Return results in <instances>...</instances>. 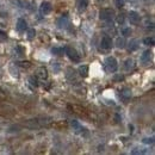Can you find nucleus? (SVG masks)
<instances>
[{"label":"nucleus","mask_w":155,"mask_h":155,"mask_svg":"<svg viewBox=\"0 0 155 155\" xmlns=\"http://www.w3.org/2000/svg\"><path fill=\"white\" fill-rule=\"evenodd\" d=\"M99 18L104 21H110L115 18V11L111 8H101L99 11Z\"/></svg>","instance_id":"obj_1"},{"label":"nucleus","mask_w":155,"mask_h":155,"mask_svg":"<svg viewBox=\"0 0 155 155\" xmlns=\"http://www.w3.org/2000/svg\"><path fill=\"white\" fill-rule=\"evenodd\" d=\"M117 67H118V64H117V60L114 56H109V58H105V68H106V71L107 72H110V73H115L117 71Z\"/></svg>","instance_id":"obj_2"},{"label":"nucleus","mask_w":155,"mask_h":155,"mask_svg":"<svg viewBox=\"0 0 155 155\" xmlns=\"http://www.w3.org/2000/svg\"><path fill=\"white\" fill-rule=\"evenodd\" d=\"M64 53H66V55L69 58L71 61H73V62H80V55L78 54V51L73 47L67 45V47L64 48Z\"/></svg>","instance_id":"obj_3"},{"label":"nucleus","mask_w":155,"mask_h":155,"mask_svg":"<svg viewBox=\"0 0 155 155\" xmlns=\"http://www.w3.org/2000/svg\"><path fill=\"white\" fill-rule=\"evenodd\" d=\"M39 11H41V13L42 15H49L51 11H53V5L49 2V1H43L42 4H41V6H39Z\"/></svg>","instance_id":"obj_4"},{"label":"nucleus","mask_w":155,"mask_h":155,"mask_svg":"<svg viewBox=\"0 0 155 155\" xmlns=\"http://www.w3.org/2000/svg\"><path fill=\"white\" fill-rule=\"evenodd\" d=\"M128 19H129V21H130V24L136 25V24L140 23L141 17H140V15H138L136 11H130V12H129V16H128Z\"/></svg>","instance_id":"obj_5"},{"label":"nucleus","mask_w":155,"mask_h":155,"mask_svg":"<svg viewBox=\"0 0 155 155\" xmlns=\"http://www.w3.org/2000/svg\"><path fill=\"white\" fill-rule=\"evenodd\" d=\"M112 45H114V42L109 36H104L103 37V39H101V48L103 49H111Z\"/></svg>","instance_id":"obj_6"},{"label":"nucleus","mask_w":155,"mask_h":155,"mask_svg":"<svg viewBox=\"0 0 155 155\" xmlns=\"http://www.w3.org/2000/svg\"><path fill=\"white\" fill-rule=\"evenodd\" d=\"M119 96H120L122 100H123L124 103H127V101L131 98V90H130V88H123V90L120 91Z\"/></svg>","instance_id":"obj_7"},{"label":"nucleus","mask_w":155,"mask_h":155,"mask_svg":"<svg viewBox=\"0 0 155 155\" xmlns=\"http://www.w3.org/2000/svg\"><path fill=\"white\" fill-rule=\"evenodd\" d=\"M88 2H90V0H77V8L80 12L85 11L88 6Z\"/></svg>","instance_id":"obj_8"},{"label":"nucleus","mask_w":155,"mask_h":155,"mask_svg":"<svg viewBox=\"0 0 155 155\" xmlns=\"http://www.w3.org/2000/svg\"><path fill=\"white\" fill-rule=\"evenodd\" d=\"M17 30L19 32H24L25 30H28V23L23 18H19L18 21H17Z\"/></svg>","instance_id":"obj_9"},{"label":"nucleus","mask_w":155,"mask_h":155,"mask_svg":"<svg viewBox=\"0 0 155 155\" xmlns=\"http://www.w3.org/2000/svg\"><path fill=\"white\" fill-rule=\"evenodd\" d=\"M36 75H37L39 79H42V80H45V79L48 78V71H47V68L39 67L38 69L36 71Z\"/></svg>","instance_id":"obj_10"},{"label":"nucleus","mask_w":155,"mask_h":155,"mask_svg":"<svg viewBox=\"0 0 155 155\" xmlns=\"http://www.w3.org/2000/svg\"><path fill=\"white\" fill-rule=\"evenodd\" d=\"M8 71L11 73V75L13 78H18L19 77V71H18V67L16 63H11L10 67H8Z\"/></svg>","instance_id":"obj_11"},{"label":"nucleus","mask_w":155,"mask_h":155,"mask_svg":"<svg viewBox=\"0 0 155 155\" xmlns=\"http://www.w3.org/2000/svg\"><path fill=\"white\" fill-rule=\"evenodd\" d=\"M150 56H152L150 50H146V51L141 55V62H142L143 64H147V63L149 62V60H150Z\"/></svg>","instance_id":"obj_12"},{"label":"nucleus","mask_w":155,"mask_h":155,"mask_svg":"<svg viewBox=\"0 0 155 155\" xmlns=\"http://www.w3.org/2000/svg\"><path fill=\"white\" fill-rule=\"evenodd\" d=\"M12 2L21 8H30V4L26 0H12Z\"/></svg>","instance_id":"obj_13"},{"label":"nucleus","mask_w":155,"mask_h":155,"mask_svg":"<svg viewBox=\"0 0 155 155\" xmlns=\"http://www.w3.org/2000/svg\"><path fill=\"white\" fill-rule=\"evenodd\" d=\"M71 125H72L73 130H74L77 134H80V133H82V130L85 129V128H82V127L79 124V122H78V120H72V122H71Z\"/></svg>","instance_id":"obj_14"},{"label":"nucleus","mask_w":155,"mask_h":155,"mask_svg":"<svg viewBox=\"0 0 155 155\" xmlns=\"http://www.w3.org/2000/svg\"><path fill=\"white\" fill-rule=\"evenodd\" d=\"M134 67H135L134 61H133L131 58H127L125 62H124V68H125V71H127V72H130V71L134 69Z\"/></svg>","instance_id":"obj_15"},{"label":"nucleus","mask_w":155,"mask_h":155,"mask_svg":"<svg viewBox=\"0 0 155 155\" xmlns=\"http://www.w3.org/2000/svg\"><path fill=\"white\" fill-rule=\"evenodd\" d=\"M88 69H90V68H88L87 64H82V66L79 67V74L82 78H86L88 75Z\"/></svg>","instance_id":"obj_16"},{"label":"nucleus","mask_w":155,"mask_h":155,"mask_svg":"<svg viewBox=\"0 0 155 155\" xmlns=\"http://www.w3.org/2000/svg\"><path fill=\"white\" fill-rule=\"evenodd\" d=\"M58 28H67V25H68V17L67 16H62L60 19L58 20Z\"/></svg>","instance_id":"obj_17"},{"label":"nucleus","mask_w":155,"mask_h":155,"mask_svg":"<svg viewBox=\"0 0 155 155\" xmlns=\"http://www.w3.org/2000/svg\"><path fill=\"white\" fill-rule=\"evenodd\" d=\"M116 47L118 49H123V48H125V44H127V42H125V38L124 37H117L116 38Z\"/></svg>","instance_id":"obj_18"},{"label":"nucleus","mask_w":155,"mask_h":155,"mask_svg":"<svg viewBox=\"0 0 155 155\" xmlns=\"http://www.w3.org/2000/svg\"><path fill=\"white\" fill-rule=\"evenodd\" d=\"M138 49V42L136 39H131L129 42V51H135Z\"/></svg>","instance_id":"obj_19"},{"label":"nucleus","mask_w":155,"mask_h":155,"mask_svg":"<svg viewBox=\"0 0 155 155\" xmlns=\"http://www.w3.org/2000/svg\"><path fill=\"white\" fill-rule=\"evenodd\" d=\"M35 36H36V31H35V29H29V30L26 31V38L28 39H34L35 38Z\"/></svg>","instance_id":"obj_20"},{"label":"nucleus","mask_w":155,"mask_h":155,"mask_svg":"<svg viewBox=\"0 0 155 155\" xmlns=\"http://www.w3.org/2000/svg\"><path fill=\"white\" fill-rule=\"evenodd\" d=\"M143 43L146 45H149V47H153L154 45V37H147V38L143 39Z\"/></svg>","instance_id":"obj_21"},{"label":"nucleus","mask_w":155,"mask_h":155,"mask_svg":"<svg viewBox=\"0 0 155 155\" xmlns=\"http://www.w3.org/2000/svg\"><path fill=\"white\" fill-rule=\"evenodd\" d=\"M51 53H53L54 55H62V54H63V50H62L61 48H58V47H54V48L51 49Z\"/></svg>","instance_id":"obj_22"},{"label":"nucleus","mask_w":155,"mask_h":155,"mask_svg":"<svg viewBox=\"0 0 155 155\" xmlns=\"http://www.w3.org/2000/svg\"><path fill=\"white\" fill-rule=\"evenodd\" d=\"M122 35H124L125 37H127V36H130V35H131V29H130V28H124V29H122Z\"/></svg>","instance_id":"obj_23"},{"label":"nucleus","mask_w":155,"mask_h":155,"mask_svg":"<svg viewBox=\"0 0 155 155\" xmlns=\"http://www.w3.org/2000/svg\"><path fill=\"white\" fill-rule=\"evenodd\" d=\"M124 0H115V6L118 7V8H122V7H124Z\"/></svg>","instance_id":"obj_24"},{"label":"nucleus","mask_w":155,"mask_h":155,"mask_svg":"<svg viewBox=\"0 0 155 155\" xmlns=\"http://www.w3.org/2000/svg\"><path fill=\"white\" fill-rule=\"evenodd\" d=\"M30 84L32 85V86H35V87H37L38 86V81H37V79H35L34 77H30Z\"/></svg>","instance_id":"obj_25"},{"label":"nucleus","mask_w":155,"mask_h":155,"mask_svg":"<svg viewBox=\"0 0 155 155\" xmlns=\"http://www.w3.org/2000/svg\"><path fill=\"white\" fill-rule=\"evenodd\" d=\"M123 80H124V77L120 75V74H116V75L114 77V81H115V82H118V81L120 82V81H123Z\"/></svg>","instance_id":"obj_26"},{"label":"nucleus","mask_w":155,"mask_h":155,"mask_svg":"<svg viewBox=\"0 0 155 155\" xmlns=\"http://www.w3.org/2000/svg\"><path fill=\"white\" fill-rule=\"evenodd\" d=\"M144 144H153L154 143V140L150 137V138H143V141H142Z\"/></svg>","instance_id":"obj_27"},{"label":"nucleus","mask_w":155,"mask_h":155,"mask_svg":"<svg viewBox=\"0 0 155 155\" xmlns=\"http://www.w3.org/2000/svg\"><path fill=\"white\" fill-rule=\"evenodd\" d=\"M19 66L20 67H23V68H29V67L31 66V63H30L29 61H25V62H20Z\"/></svg>","instance_id":"obj_28"},{"label":"nucleus","mask_w":155,"mask_h":155,"mask_svg":"<svg viewBox=\"0 0 155 155\" xmlns=\"http://www.w3.org/2000/svg\"><path fill=\"white\" fill-rule=\"evenodd\" d=\"M117 21H118L119 24H123V23H124V16H123V15H119L118 18H117Z\"/></svg>","instance_id":"obj_29"},{"label":"nucleus","mask_w":155,"mask_h":155,"mask_svg":"<svg viewBox=\"0 0 155 155\" xmlns=\"http://www.w3.org/2000/svg\"><path fill=\"white\" fill-rule=\"evenodd\" d=\"M0 38H1V39L6 38V34H5L4 31H0Z\"/></svg>","instance_id":"obj_30"},{"label":"nucleus","mask_w":155,"mask_h":155,"mask_svg":"<svg viewBox=\"0 0 155 155\" xmlns=\"http://www.w3.org/2000/svg\"><path fill=\"white\" fill-rule=\"evenodd\" d=\"M129 130H130V134H133V131H134V127H133L131 124H129Z\"/></svg>","instance_id":"obj_31"}]
</instances>
